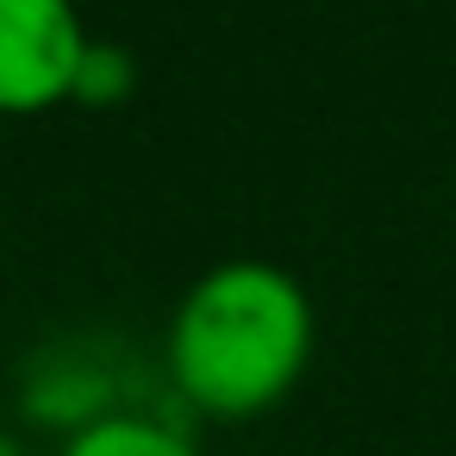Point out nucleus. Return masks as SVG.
I'll return each instance as SVG.
<instances>
[{"label": "nucleus", "mask_w": 456, "mask_h": 456, "mask_svg": "<svg viewBox=\"0 0 456 456\" xmlns=\"http://www.w3.org/2000/svg\"><path fill=\"white\" fill-rule=\"evenodd\" d=\"M319 344V313L300 275L263 256L213 263L169 313L163 362L175 394L207 419H263L275 412Z\"/></svg>", "instance_id": "obj_1"}, {"label": "nucleus", "mask_w": 456, "mask_h": 456, "mask_svg": "<svg viewBox=\"0 0 456 456\" xmlns=\"http://www.w3.org/2000/svg\"><path fill=\"white\" fill-rule=\"evenodd\" d=\"M57 456H200V444H194L182 425L157 419V412L113 406V412H101V419L76 425V431L63 437V450H57Z\"/></svg>", "instance_id": "obj_3"}, {"label": "nucleus", "mask_w": 456, "mask_h": 456, "mask_svg": "<svg viewBox=\"0 0 456 456\" xmlns=\"http://www.w3.org/2000/svg\"><path fill=\"white\" fill-rule=\"evenodd\" d=\"M132 88H138V63H132L119 45L88 38V57H82V76H76V101H88V107H119Z\"/></svg>", "instance_id": "obj_4"}, {"label": "nucleus", "mask_w": 456, "mask_h": 456, "mask_svg": "<svg viewBox=\"0 0 456 456\" xmlns=\"http://www.w3.org/2000/svg\"><path fill=\"white\" fill-rule=\"evenodd\" d=\"M0 456H26V450H20V437H7V431H0Z\"/></svg>", "instance_id": "obj_5"}, {"label": "nucleus", "mask_w": 456, "mask_h": 456, "mask_svg": "<svg viewBox=\"0 0 456 456\" xmlns=\"http://www.w3.org/2000/svg\"><path fill=\"white\" fill-rule=\"evenodd\" d=\"M88 26L76 0H0V119L76 101Z\"/></svg>", "instance_id": "obj_2"}]
</instances>
